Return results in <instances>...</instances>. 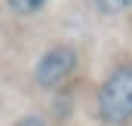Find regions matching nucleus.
I'll list each match as a JSON object with an SVG mask.
<instances>
[{
	"label": "nucleus",
	"mask_w": 132,
	"mask_h": 126,
	"mask_svg": "<svg viewBox=\"0 0 132 126\" xmlns=\"http://www.w3.org/2000/svg\"><path fill=\"white\" fill-rule=\"evenodd\" d=\"M92 6L101 15H123L132 9V0H92Z\"/></svg>",
	"instance_id": "nucleus-3"
},
{
	"label": "nucleus",
	"mask_w": 132,
	"mask_h": 126,
	"mask_svg": "<svg viewBox=\"0 0 132 126\" xmlns=\"http://www.w3.org/2000/svg\"><path fill=\"white\" fill-rule=\"evenodd\" d=\"M46 6V0H9V9L15 15H37Z\"/></svg>",
	"instance_id": "nucleus-4"
},
{
	"label": "nucleus",
	"mask_w": 132,
	"mask_h": 126,
	"mask_svg": "<svg viewBox=\"0 0 132 126\" xmlns=\"http://www.w3.org/2000/svg\"><path fill=\"white\" fill-rule=\"evenodd\" d=\"M98 120L108 126H126L132 120V62L117 65L98 86L95 95Z\"/></svg>",
	"instance_id": "nucleus-1"
},
{
	"label": "nucleus",
	"mask_w": 132,
	"mask_h": 126,
	"mask_svg": "<svg viewBox=\"0 0 132 126\" xmlns=\"http://www.w3.org/2000/svg\"><path fill=\"white\" fill-rule=\"evenodd\" d=\"M77 49L74 46H52V49H46L37 65H34V83L40 86V89H59L62 83L71 80V74L77 71Z\"/></svg>",
	"instance_id": "nucleus-2"
},
{
	"label": "nucleus",
	"mask_w": 132,
	"mask_h": 126,
	"mask_svg": "<svg viewBox=\"0 0 132 126\" xmlns=\"http://www.w3.org/2000/svg\"><path fill=\"white\" fill-rule=\"evenodd\" d=\"M15 126H46V123H43V117H34L31 114V117H22Z\"/></svg>",
	"instance_id": "nucleus-5"
}]
</instances>
